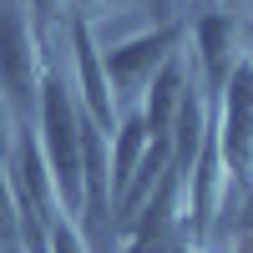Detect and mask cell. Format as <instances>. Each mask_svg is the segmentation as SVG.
<instances>
[{
	"label": "cell",
	"instance_id": "obj_1",
	"mask_svg": "<svg viewBox=\"0 0 253 253\" xmlns=\"http://www.w3.org/2000/svg\"><path fill=\"white\" fill-rule=\"evenodd\" d=\"M41 61H46V41L36 36L26 5L20 0H0V96L10 101L20 126H36Z\"/></svg>",
	"mask_w": 253,
	"mask_h": 253
},
{
	"label": "cell",
	"instance_id": "obj_2",
	"mask_svg": "<svg viewBox=\"0 0 253 253\" xmlns=\"http://www.w3.org/2000/svg\"><path fill=\"white\" fill-rule=\"evenodd\" d=\"M182 36H187V20H162V26H147L137 36L117 41V46H101V66H107L117 112L142 101V91L152 86V76L167 66V56L182 51Z\"/></svg>",
	"mask_w": 253,
	"mask_h": 253
},
{
	"label": "cell",
	"instance_id": "obj_3",
	"mask_svg": "<svg viewBox=\"0 0 253 253\" xmlns=\"http://www.w3.org/2000/svg\"><path fill=\"white\" fill-rule=\"evenodd\" d=\"M213 132L233 182L253 193V61L248 56L238 61V71L228 76V86L213 101Z\"/></svg>",
	"mask_w": 253,
	"mask_h": 253
},
{
	"label": "cell",
	"instance_id": "obj_4",
	"mask_svg": "<svg viewBox=\"0 0 253 253\" xmlns=\"http://www.w3.org/2000/svg\"><path fill=\"white\" fill-rule=\"evenodd\" d=\"M187 36H193V66H198V81H203V96L218 101L228 76H233L238 61L248 56L243 15L238 10H208L198 20H187Z\"/></svg>",
	"mask_w": 253,
	"mask_h": 253
},
{
	"label": "cell",
	"instance_id": "obj_5",
	"mask_svg": "<svg viewBox=\"0 0 253 253\" xmlns=\"http://www.w3.org/2000/svg\"><path fill=\"white\" fill-rule=\"evenodd\" d=\"M61 41L71 46V86H76V101H81V112H86L101 132L112 137V126H117V96H112V81H107V66H101V41H96V26L91 20H76L66 15L61 20Z\"/></svg>",
	"mask_w": 253,
	"mask_h": 253
},
{
	"label": "cell",
	"instance_id": "obj_6",
	"mask_svg": "<svg viewBox=\"0 0 253 253\" xmlns=\"http://www.w3.org/2000/svg\"><path fill=\"white\" fill-rule=\"evenodd\" d=\"M187 86H193V76H187V51H172L167 66L152 76V86H147L142 101H137V112H142L152 137H172V122H177V107H182Z\"/></svg>",
	"mask_w": 253,
	"mask_h": 253
},
{
	"label": "cell",
	"instance_id": "obj_7",
	"mask_svg": "<svg viewBox=\"0 0 253 253\" xmlns=\"http://www.w3.org/2000/svg\"><path fill=\"white\" fill-rule=\"evenodd\" d=\"M147 147H152V132H147V122H142L137 107H126L117 117V126H112V198L132 182L137 162L147 157Z\"/></svg>",
	"mask_w": 253,
	"mask_h": 253
},
{
	"label": "cell",
	"instance_id": "obj_8",
	"mask_svg": "<svg viewBox=\"0 0 253 253\" xmlns=\"http://www.w3.org/2000/svg\"><path fill=\"white\" fill-rule=\"evenodd\" d=\"M0 253H20V213H15V187L0 162Z\"/></svg>",
	"mask_w": 253,
	"mask_h": 253
},
{
	"label": "cell",
	"instance_id": "obj_9",
	"mask_svg": "<svg viewBox=\"0 0 253 253\" xmlns=\"http://www.w3.org/2000/svg\"><path fill=\"white\" fill-rule=\"evenodd\" d=\"M61 10L76 15V20H96L101 15H122V10H147V0H61Z\"/></svg>",
	"mask_w": 253,
	"mask_h": 253
},
{
	"label": "cell",
	"instance_id": "obj_10",
	"mask_svg": "<svg viewBox=\"0 0 253 253\" xmlns=\"http://www.w3.org/2000/svg\"><path fill=\"white\" fill-rule=\"evenodd\" d=\"M20 5H26V15H31V26H36L41 41L56 36V26H61V0H20Z\"/></svg>",
	"mask_w": 253,
	"mask_h": 253
},
{
	"label": "cell",
	"instance_id": "obj_11",
	"mask_svg": "<svg viewBox=\"0 0 253 253\" xmlns=\"http://www.w3.org/2000/svg\"><path fill=\"white\" fill-rule=\"evenodd\" d=\"M51 253H91V248H86V238H81V228H76L71 218H56V228H51Z\"/></svg>",
	"mask_w": 253,
	"mask_h": 253
},
{
	"label": "cell",
	"instance_id": "obj_12",
	"mask_svg": "<svg viewBox=\"0 0 253 253\" xmlns=\"http://www.w3.org/2000/svg\"><path fill=\"white\" fill-rule=\"evenodd\" d=\"M15 137H20V122H15V112H10V101L0 96V162L10 157V147H15Z\"/></svg>",
	"mask_w": 253,
	"mask_h": 253
},
{
	"label": "cell",
	"instance_id": "obj_13",
	"mask_svg": "<svg viewBox=\"0 0 253 253\" xmlns=\"http://www.w3.org/2000/svg\"><path fill=\"white\" fill-rule=\"evenodd\" d=\"M172 253H208V248H198V243H177Z\"/></svg>",
	"mask_w": 253,
	"mask_h": 253
},
{
	"label": "cell",
	"instance_id": "obj_14",
	"mask_svg": "<svg viewBox=\"0 0 253 253\" xmlns=\"http://www.w3.org/2000/svg\"><path fill=\"white\" fill-rule=\"evenodd\" d=\"M172 10H177V15H187V0H172Z\"/></svg>",
	"mask_w": 253,
	"mask_h": 253
},
{
	"label": "cell",
	"instance_id": "obj_15",
	"mask_svg": "<svg viewBox=\"0 0 253 253\" xmlns=\"http://www.w3.org/2000/svg\"><path fill=\"white\" fill-rule=\"evenodd\" d=\"M238 5H253V0H238Z\"/></svg>",
	"mask_w": 253,
	"mask_h": 253
}]
</instances>
